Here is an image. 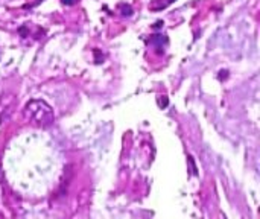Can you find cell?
<instances>
[{"label": "cell", "instance_id": "6da1fadb", "mask_svg": "<svg viewBox=\"0 0 260 219\" xmlns=\"http://www.w3.org/2000/svg\"><path fill=\"white\" fill-rule=\"evenodd\" d=\"M23 116L27 122L40 128H49L55 122L53 108L43 99H30L23 108Z\"/></svg>", "mask_w": 260, "mask_h": 219}, {"label": "cell", "instance_id": "7a4b0ae2", "mask_svg": "<svg viewBox=\"0 0 260 219\" xmlns=\"http://www.w3.org/2000/svg\"><path fill=\"white\" fill-rule=\"evenodd\" d=\"M17 105V98L14 93H3L0 96V123L8 120Z\"/></svg>", "mask_w": 260, "mask_h": 219}, {"label": "cell", "instance_id": "3957f363", "mask_svg": "<svg viewBox=\"0 0 260 219\" xmlns=\"http://www.w3.org/2000/svg\"><path fill=\"white\" fill-rule=\"evenodd\" d=\"M151 41H152V43H158V47H157V49H161L163 43H168V38H166L165 35H154V37L151 38Z\"/></svg>", "mask_w": 260, "mask_h": 219}, {"label": "cell", "instance_id": "277c9868", "mask_svg": "<svg viewBox=\"0 0 260 219\" xmlns=\"http://www.w3.org/2000/svg\"><path fill=\"white\" fill-rule=\"evenodd\" d=\"M120 8H122V15H133V8L129 6V5H120Z\"/></svg>", "mask_w": 260, "mask_h": 219}, {"label": "cell", "instance_id": "5b68a950", "mask_svg": "<svg viewBox=\"0 0 260 219\" xmlns=\"http://www.w3.org/2000/svg\"><path fill=\"white\" fill-rule=\"evenodd\" d=\"M168 104H169V101H168V98H166V96H160V98H158V105H160L161 108L168 107Z\"/></svg>", "mask_w": 260, "mask_h": 219}, {"label": "cell", "instance_id": "8992f818", "mask_svg": "<svg viewBox=\"0 0 260 219\" xmlns=\"http://www.w3.org/2000/svg\"><path fill=\"white\" fill-rule=\"evenodd\" d=\"M187 160H189V163H190V166H192V172H193V174L197 175L198 172H197V166H195V163H193V159H192V157H189Z\"/></svg>", "mask_w": 260, "mask_h": 219}, {"label": "cell", "instance_id": "52a82bcc", "mask_svg": "<svg viewBox=\"0 0 260 219\" xmlns=\"http://www.w3.org/2000/svg\"><path fill=\"white\" fill-rule=\"evenodd\" d=\"M64 5H67V6H70V5H73L75 3V0H61Z\"/></svg>", "mask_w": 260, "mask_h": 219}]
</instances>
